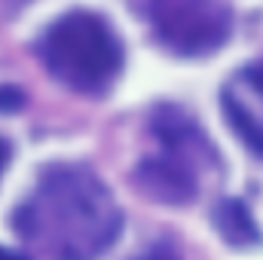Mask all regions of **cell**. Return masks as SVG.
<instances>
[{
    "instance_id": "1",
    "label": "cell",
    "mask_w": 263,
    "mask_h": 260,
    "mask_svg": "<svg viewBox=\"0 0 263 260\" xmlns=\"http://www.w3.org/2000/svg\"><path fill=\"white\" fill-rule=\"evenodd\" d=\"M15 230L52 260H95L117 242L123 211L92 172L65 165L40 178Z\"/></svg>"
},
{
    "instance_id": "2",
    "label": "cell",
    "mask_w": 263,
    "mask_h": 260,
    "mask_svg": "<svg viewBox=\"0 0 263 260\" xmlns=\"http://www.w3.org/2000/svg\"><path fill=\"white\" fill-rule=\"evenodd\" d=\"M40 59L62 86L80 95H104L123 70V43L98 12L73 9L43 31Z\"/></svg>"
},
{
    "instance_id": "3",
    "label": "cell",
    "mask_w": 263,
    "mask_h": 260,
    "mask_svg": "<svg viewBox=\"0 0 263 260\" xmlns=\"http://www.w3.org/2000/svg\"><path fill=\"white\" fill-rule=\"evenodd\" d=\"M153 138H156V150L141 162L135 175L141 190L150 199L168 205L193 202L202 187V175L214 159L211 144L184 114L172 107H162L156 114Z\"/></svg>"
},
{
    "instance_id": "4",
    "label": "cell",
    "mask_w": 263,
    "mask_h": 260,
    "mask_svg": "<svg viewBox=\"0 0 263 260\" xmlns=\"http://www.w3.org/2000/svg\"><path fill=\"white\" fill-rule=\"evenodd\" d=\"M150 25L168 52L196 59L227 43L233 15L223 0H150Z\"/></svg>"
},
{
    "instance_id": "5",
    "label": "cell",
    "mask_w": 263,
    "mask_h": 260,
    "mask_svg": "<svg viewBox=\"0 0 263 260\" xmlns=\"http://www.w3.org/2000/svg\"><path fill=\"white\" fill-rule=\"evenodd\" d=\"M220 101L236 135L251 150L263 153V62L233 73L223 86Z\"/></svg>"
},
{
    "instance_id": "6",
    "label": "cell",
    "mask_w": 263,
    "mask_h": 260,
    "mask_svg": "<svg viewBox=\"0 0 263 260\" xmlns=\"http://www.w3.org/2000/svg\"><path fill=\"white\" fill-rule=\"evenodd\" d=\"M6 159H9V147H6V141L0 138V172H3V165H6Z\"/></svg>"
},
{
    "instance_id": "7",
    "label": "cell",
    "mask_w": 263,
    "mask_h": 260,
    "mask_svg": "<svg viewBox=\"0 0 263 260\" xmlns=\"http://www.w3.org/2000/svg\"><path fill=\"white\" fill-rule=\"evenodd\" d=\"M0 260H25V257H18V254H12V251H6V248H0Z\"/></svg>"
},
{
    "instance_id": "8",
    "label": "cell",
    "mask_w": 263,
    "mask_h": 260,
    "mask_svg": "<svg viewBox=\"0 0 263 260\" xmlns=\"http://www.w3.org/2000/svg\"><path fill=\"white\" fill-rule=\"evenodd\" d=\"M9 6H22V3H28V0H6Z\"/></svg>"
},
{
    "instance_id": "9",
    "label": "cell",
    "mask_w": 263,
    "mask_h": 260,
    "mask_svg": "<svg viewBox=\"0 0 263 260\" xmlns=\"http://www.w3.org/2000/svg\"><path fill=\"white\" fill-rule=\"evenodd\" d=\"M147 260H168V257H147Z\"/></svg>"
}]
</instances>
